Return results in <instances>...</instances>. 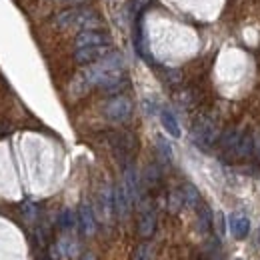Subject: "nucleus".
I'll return each mask as SVG.
<instances>
[{
    "label": "nucleus",
    "instance_id": "obj_18",
    "mask_svg": "<svg viewBox=\"0 0 260 260\" xmlns=\"http://www.w3.org/2000/svg\"><path fill=\"white\" fill-rule=\"evenodd\" d=\"M58 2H66V0H58Z\"/></svg>",
    "mask_w": 260,
    "mask_h": 260
},
{
    "label": "nucleus",
    "instance_id": "obj_17",
    "mask_svg": "<svg viewBox=\"0 0 260 260\" xmlns=\"http://www.w3.org/2000/svg\"><path fill=\"white\" fill-rule=\"evenodd\" d=\"M218 226H220V234H224V214L218 212Z\"/></svg>",
    "mask_w": 260,
    "mask_h": 260
},
{
    "label": "nucleus",
    "instance_id": "obj_4",
    "mask_svg": "<svg viewBox=\"0 0 260 260\" xmlns=\"http://www.w3.org/2000/svg\"><path fill=\"white\" fill-rule=\"evenodd\" d=\"M76 48H84V46H108L110 44V36L100 32V30H82L76 40H74Z\"/></svg>",
    "mask_w": 260,
    "mask_h": 260
},
{
    "label": "nucleus",
    "instance_id": "obj_5",
    "mask_svg": "<svg viewBox=\"0 0 260 260\" xmlns=\"http://www.w3.org/2000/svg\"><path fill=\"white\" fill-rule=\"evenodd\" d=\"M108 54V48L106 46H84V48H76L74 52V60L82 66H88V64H94L98 62L100 58H104Z\"/></svg>",
    "mask_w": 260,
    "mask_h": 260
},
{
    "label": "nucleus",
    "instance_id": "obj_12",
    "mask_svg": "<svg viewBox=\"0 0 260 260\" xmlns=\"http://www.w3.org/2000/svg\"><path fill=\"white\" fill-rule=\"evenodd\" d=\"M252 148H254L252 136H250V134H244V136L240 138V142H238V146H236V150H234L232 156H236V158H246V156L252 154Z\"/></svg>",
    "mask_w": 260,
    "mask_h": 260
},
{
    "label": "nucleus",
    "instance_id": "obj_2",
    "mask_svg": "<svg viewBox=\"0 0 260 260\" xmlns=\"http://www.w3.org/2000/svg\"><path fill=\"white\" fill-rule=\"evenodd\" d=\"M216 126L212 120L208 118H198L194 128H192V138H194V144L200 146V148H210L214 142H216Z\"/></svg>",
    "mask_w": 260,
    "mask_h": 260
},
{
    "label": "nucleus",
    "instance_id": "obj_15",
    "mask_svg": "<svg viewBox=\"0 0 260 260\" xmlns=\"http://www.w3.org/2000/svg\"><path fill=\"white\" fill-rule=\"evenodd\" d=\"M156 148L164 160H172V146L164 136H156Z\"/></svg>",
    "mask_w": 260,
    "mask_h": 260
},
{
    "label": "nucleus",
    "instance_id": "obj_9",
    "mask_svg": "<svg viewBox=\"0 0 260 260\" xmlns=\"http://www.w3.org/2000/svg\"><path fill=\"white\" fill-rule=\"evenodd\" d=\"M160 122H162V128L166 130L172 138H180V126H178V120H176V116L172 114V110H168V108H162L160 110Z\"/></svg>",
    "mask_w": 260,
    "mask_h": 260
},
{
    "label": "nucleus",
    "instance_id": "obj_6",
    "mask_svg": "<svg viewBox=\"0 0 260 260\" xmlns=\"http://www.w3.org/2000/svg\"><path fill=\"white\" fill-rule=\"evenodd\" d=\"M78 224H80L82 234H86V236L94 234V230H96L94 212H92L90 204H86V202H82V204H80V208H78Z\"/></svg>",
    "mask_w": 260,
    "mask_h": 260
},
{
    "label": "nucleus",
    "instance_id": "obj_3",
    "mask_svg": "<svg viewBox=\"0 0 260 260\" xmlns=\"http://www.w3.org/2000/svg\"><path fill=\"white\" fill-rule=\"evenodd\" d=\"M154 228H156V210L150 202H144L140 206V218H138V232L140 236L148 238L154 234Z\"/></svg>",
    "mask_w": 260,
    "mask_h": 260
},
{
    "label": "nucleus",
    "instance_id": "obj_14",
    "mask_svg": "<svg viewBox=\"0 0 260 260\" xmlns=\"http://www.w3.org/2000/svg\"><path fill=\"white\" fill-rule=\"evenodd\" d=\"M58 228H62V230H68V228H72L74 224H76V216H74V212L70 210V208H64L60 214H58Z\"/></svg>",
    "mask_w": 260,
    "mask_h": 260
},
{
    "label": "nucleus",
    "instance_id": "obj_7",
    "mask_svg": "<svg viewBox=\"0 0 260 260\" xmlns=\"http://www.w3.org/2000/svg\"><path fill=\"white\" fill-rule=\"evenodd\" d=\"M130 204H132V200H130L128 192H126L124 184H120V186L114 190V210L118 212V216H122V218L128 216Z\"/></svg>",
    "mask_w": 260,
    "mask_h": 260
},
{
    "label": "nucleus",
    "instance_id": "obj_10",
    "mask_svg": "<svg viewBox=\"0 0 260 260\" xmlns=\"http://www.w3.org/2000/svg\"><path fill=\"white\" fill-rule=\"evenodd\" d=\"M230 232H232L234 238L244 240L248 236V232H250V220L246 216H232V220H230Z\"/></svg>",
    "mask_w": 260,
    "mask_h": 260
},
{
    "label": "nucleus",
    "instance_id": "obj_1",
    "mask_svg": "<svg viewBox=\"0 0 260 260\" xmlns=\"http://www.w3.org/2000/svg\"><path fill=\"white\" fill-rule=\"evenodd\" d=\"M104 116L112 122H126L132 116V102L128 96L116 94L104 104Z\"/></svg>",
    "mask_w": 260,
    "mask_h": 260
},
{
    "label": "nucleus",
    "instance_id": "obj_8",
    "mask_svg": "<svg viewBox=\"0 0 260 260\" xmlns=\"http://www.w3.org/2000/svg\"><path fill=\"white\" fill-rule=\"evenodd\" d=\"M196 210H198V228H200V232L208 234V232L212 230V224H214L212 210H210V206L204 204V202H200V204L196 206Z\"/></svg>",
    "mask_w": 260,
    "mask_h": 260
},
{
    "label": "nucleus",
    "instance_id": "obj_16",
    "mask_svg": "<svg viewBox=\"0 0 260 260\" xmlns=\"http://www.w3.org/2000/svg\"><path fill=\"white\" fill-rule=\"evenodd\" d=\"M134 260H150V246L148 244H140L134 252Z\"/></svg>",
    "mask_w": 260,
    "mask_h": 260
},
{
    "label": "nucleus",
    "instance_id": "obj_11",
    "mask_svg": "<svg viewBox=\"0 0 260 260\" xmlns=\"http://www.w3.org/2000/svg\"><path fill=\"white\" fill-rule=\"evenodd\" d=\"M180 194H182V200H184V206H190V208H196L202 200H200V192L192 186V184H182L180 188Z\"/></svg>",
    "mask_w": 260,
    "mask_h": 260
},
{
    "label": "nucleus",
    "instance_id": "obj_19",
    "mask_svg": "<svg viewBox=\"0 0 260 260\" xmlns=\"http://www.w3.org/2000/svg\"><path fill=\"white\" fill-rule=\"evenodd\" d=\"M236 260H242V258H236Z\"/></svg>",
    "mask_w": 260,
    "mask_h": 260
},
{
    "label": "nucleus",
    "instance_id": "obj_13",
    "mask_svg": "<svg viewBox=\"0 0 260 260\" xmlns=\"http://www.w3.org/2000/svg\"><path fill=\"white\" fill-rule=\"evenodd\" d=\"M144 180H146V186H148V188H154V186H158V184H160V180H162L160 168H158L156 164H148V168H146V174H144Z\"/></svg>",
    "mask_w": 260,
    "mask_h": 260
}]
</instances>
